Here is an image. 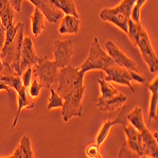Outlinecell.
<instances>
[{
    "label": "cell",
    "instance_id": "5bb4252c",
    "mask_svg": "<svg viewBox=\"0 0 158 158\" xmlns=\"http://www.w3.org/2000/svg\"><path fill=\"white\" fill-rule=\"evenodd\" d=\"M28 1L44 13L45 17L50 23H58L64 16V12L60 9L53 6L48 0H28Z\"/></svg>",
    "mask_w": 158,
    "mask_h": 158
},
{
    "label": "cell",
    "instance_id": "1f68e13d",
    "mask_svg": "<svg viewBox=\"0 0 158 158\" xmlns=\"http://www.w3.org/2000/svg\"><path fill=\"white\" fill-rule=\"evenodd\" d=\"M10 6L13 8V10L19 12L21 10V7H22V3L23 0H9Z\"/></svg>",
    "mask_w": 158,
    "mask_h": 158
},
{
    "label": "cell",
    "instance_id": "9c48e42d",
    "mask_svg": "<svg viewBox=\"0 0 158 158\" xmlns=\"http://www.w3.org/2000/svg\"><path fill=\"white\" fill-rule=\"evenodd\" d=\"M74 55V44L72 40H56L54 42V62L59 69L70 64Z\"/></svg>",
    "mask_w": 158,
    "mask_h": 158
},
{
    "label": "cell",
    "instance_id": "d4e9b609",
    "mask_svg": "<svg viewBox=\"0 0 158 158\" xmlns=\"http://www.w3.org/2000/svg\"><path fill=\"white\" fill-rule=\"evenodd\" d=\"M58 1L60 3V10L64 13L79 17V13L73 0H58Z\"/></svg>",
    "mask_w": 158,
    "mask_h": 158
},
{
    "label": "cell",
    "instance_id": "7402d4cb",
    "mask_svg": "<svg viewBox=\"0 0 158 158\" xmlns=\"http://www.w3.org/2000/svg\"><path fill=\"white\" fill-rule=\"evenodd\" d=\"M98 83L100 86V96L98 98V102H102V100L109 99L119 93L118 89H116L114 86L105 80H98Z\"/></svg>",
    "mask_w": 158,
    "mask_h": 158
},
{
    "label": "cell",
    "instance_id": "8992f818",
    "mask_svg": "<svg viewBox=\"0 0 158 158\" xmlns=\"http://www.w3.org/2000/svg\"><path fill=\"white\" fill-rule=\"evenodd\" d=\"M32 72L43 88H50L58 83L59 67L48 57L39 59L38 63L32 66Z\"/></svg>",
    "mask_w": 158,
    "mask_h": 158
},
{
    "label": "cell",
    "instance_id": "ffe728a7",
    "mask_svg": "<svg viewBox=\"0 0 158 158\" xmlns=\"http://www.w3.org/2000/svg\"><path fill=\"white\" fill-rule=\"evenodd\" d=\"M126 120L130 122V124L134 126L138 132H141L145 127H147L144 121V117H143V110L138 106H136L127 114Z\"/></svg>",
    "mask_w": 158,
    "mask_h": 158
},
{
    "label": "cell",
    "instance_id": "5b68a950",
    "mask_svg": "<svg viewBox=\"0 0 158 158\" xmlns=\"http://www.w3.org/2000/svg\"><path fill=\"white\" fill-rule=\"evenodd\" d=\"M104 73L105 81L109 82H116L121 85H126L130 88L132 92H135V89L132 86V81H136L140 84H145L147 82L146 77L141 72H135V71L129 70L117 64L112 65L105 69Z\"/></svg>",
    "mask_w": 158,
    "mask_h": 158
},
{
    "label": "cell",
    "instance_id": "8fae6325",
    "mask_svg": "<svg viewBox=\"0 0 158 158\" xmlns=\"http://www.w3.org/2000/svg\"><path fill=\"white\" fill-rule=\"evenodd\" d=\"M39 59L40 57L37 56L33 48L32 39L31 37H24L20 56V74H22V72L26 68L35 65L38 63Z\"/></svg>",
    "mask_w": 158,
    "mask_h": 158
},
{
    "label": "cell",
    "instance_id": "ac0fdd59",
    "mask_svg": "<svg viewBox=\"0 0 158 158\" xmlns=\"http://www.w3.org/2000/svg\"><path fill=\"white\" fill-rule=\"evenodd\" d=\"M8 157H11V158H33L34 157V153L32 151V147H31V138L27 135H24L21 140L18 147L15 149L14 152Z\"/></svg>",
    "mask_w": 158,
    "mask_h": 158
},
{
    "label": "cell",
    "instance_id": "83f0119b",
    "mask_svg": "<svg viewBox=\"0 0 158 158\" xmlns=\"http://www.w3.org/2000/svg\"><path fill=\"white\" fill-rule=\"evenodd\" d=\"M14 10H13V8L10 6V5H9L8 6V8L0 14V20H1V22H2V24H3V26L5 27V28H6V27H8L10 24H11V23H13V19H14Z\"/></svg>",
    "mask_w": 158,
    "mask_h": 158
},
{
    "label": "cell",
    "instance_id": "44dd1931",
    "mask_svg": "<svg viewBox=\"0 0 158 158\" xmlns=\"http://www.w3.org/2000/svg\"><path fill=\"white\" fill-rule=\"evenodd\" d=\"M45 15L38 8L35 7L31 16V31L35 37H38L45 31Z\"/></svg>",
    "mask_w": 158,
    "mask_h": 158
},
{
    "label": "cell",
    "instance_id": "d6a6232c",
    "mask_svg": "<svg viewBox=\"0 0 158 158\" xmlns=\"http://www.w3.org/2000/svg\"><path fill=\"white\" fill-rule=\"evenodd\" d=\"M0 91H6L8 93L9 97L11 98V88L1 80H0Z\"/></svg>",
    "mask_w": 158,
    "mask_h": 158
},
{
    "label": "cell",
    "instance_id": "f1b7e54d",
    "mask_svg": "<svg viewBox=\"0 0 158 158\" xmlns=\"http://www.w3.org/2000/svg\"><path fill=\"white\" fill-rule=\"evenodd\" d=\"M99 146L97 143H92L85 149V155L88 158H102L103 156L100 153Z\"/></svg>",
    "mask_w": 158,
    "mask_h": 158
},
{
    "label": "cell",
    "instance_id": "30bf717a",
    "mask_svg": "<svg viewBox=\"0 0 158 158\" xmlns=\"http://www.w3.org/2000/svg\"><path fill=\"white\" fill-rule=\"evenodd\" d=\"M105 48L109 56L114 60L117 65L132 71H135V72H141L137 64L134 60H132L130 57H128L114 42L107 41L105 44Z\"/></svg>",
    "mask_w": 158,
    "mask_h": 158
},
{
    "label": "cell",
    "instance_id": "9a60e30c",
    "mask_svg": "<svg viewBox=\"0 0 158 158\" xmlns=\"http://www.w3.org/2000/svg\"><path fill=\"white\" fill-rule=\"evenodd\" d=\"M128 100V97L119 92L118 95L114 97L102 100V102H97V107L103 113H111L114 112L118 109H120Z\"/></svg>",
    "mask_w": 158,
    "mask_h": 158
},
{
    "label": "cell",
    "instance_id": "2e32d148",
    "mask_svg": "<svg viewBox=\"0 0 158 158\" xmlns=\"http://www.w3.org/2000/svg\"><path fill=\"white\" fill-rule=\"evenodd\" d=\"M81 20L79 17L65 14L61 18L59 27L60 34H78L80 31Z\"/></svg>",
    "mask_w": 158,
    "mask_h": 158
},
{
    "label": "cell",
    "instance_id": "cb8c5ba5",
    "mask_svg": "<svg viewBox=\"0 0 158 158\" xmlns=\"http://www.w3.org/2000/svg\"><path fill=\"white\" fill-rule=\"evenodd\" d=\"M49 89H50V97H49L48 103V109L52 110L55 108H62L64 104L63 97L57 93V91L53 87H50Z\"/></svg>",
    "mask_w": 158,
    "mask_h": 158
},
{
    "label": "cell",
    "instance_id": "3957f363",
    "mask_svg": "<svg viewBox=\"0 0 158 158\" xmlns=\"http://www.w3.org/2000/svg\"><path fill=\"white\" fill-rule=\"evenodd\" d=\"M135 0H122L121 3L113 9H103L99 17L104 22H110L127 33L128 20L131 17V11Z\"/></svg>",
    "mask_w": 158,
    "mask_h": 158
},
{
    "label": "cell",
    "instance_id": "6da1fadb",
    "mask_svg": "<svg viewBox=\"0 0 158 158\" xmlns=\"http://www.w3.org/2000/svg\"><path fill=\"white\" fill-rule=\"evenodd\" d=\"M114 64H116V63L109 56V54L102 49L99 44L98 38L95 37L91 44L87 59L83 62L81 65L79 66V68L82 73L86 74V72L91 70L104 71L108 67Z\"/></svg>",
    "mask_w": 158,
    "mask_h": 158
},
{
    "label": "cell",
    "instance_id": "484cf974",
    "mask_svg": "<svg viewBox=\"0 0 158 158\" xmlns=\"http://www.w3.org/2000/svg\"><path fill=\"white\" fill-rule=\"evenodd\" d=\"M148 0H135L131 11V19L135 22L141 23V10Z\"/></svg>",
    "mask_w": 158,
    "mask_h": 158
},
{
    "label": "cell",
    "instance_id": "603a6c76",
    "mask_svg": "<svg viewBox=\"0 0 158 158\" xmlns=\"http://www.w3.org/2000/svg\"><path fill=\"white\" fill-rule=\"evenodd\" d=\"M143 26L141 25V23H137L135 22L134 20H132L131 18L128 20V31H127V34L129 39L131 40V42L133 43V45L136 46L137 41L139 38V35L143 30Z\"/></svg>",
    "mask_w": 158,
    "mask_h": 158
},
{
    "label": "cell",
    "instance_id": "e0dca14e",
    "mask_svg": "<svg viewBox=\"0 0 158 158\" xmlns=\"http://www.w3.org/2000/svg\"><path fill=\"white\" fill-rule=\"evenodd\" d=\"M117 124L126 125V118H114V119H108L102 124V128H100L99 131H98L97 138H96V143L99 147L104 144V142L107 140V138L109 136L111 129Z\"/></svg>",
    "mask_w": 158,
    "mask_h": 158
},
{
    "label": "cell",
    "instance_id": "4fadbf2b",
    "mask_svg": "<svg viewBox=\"0 0 158 158\" xmlns=\"http://www.w3.org/2000/svg\"><path fill=\"white\" fill-rule=\"evenodd\" d=\"M123 131H124L126 138H127L126 148L131 152H133L136 157H143L140 133L131 124L124 125Z\"/></svg>",
    "mask_w": 158,
    "mask_h": 158
},
{
    "label": "cell",
    "instance_id": "ba28073f",
    "mask_svg": "<svg viewBox=\"0 0 158 158\" xmlns=\"http://www.w3.org/2000/svg\"><path fill=\"white\" fill-rule=\"evenodd\" d=\"M135 47L139 48L142 59L144 60V62L148 65L149 70L152 73H156L158 70V58L156 52L152 45L151 39L144 28L142 30L139 35L137 44Z\"/></svg>",
    "mask_w": 158,
    "mask_h": 158
},
{
    "label": "cell",
    "instance_id": "4dcf8cb0",
    "mask_svg": "<svg viewBox=\"0 0 158 158\" xmlns=\"http://www.w3.org/2000/svg\"><path fill=\"white\" fill-rule=\"evenodd\" d=\"M5 36H6V28L3 26L1 20H0V49L2 48L4 42H5Z\"/></svg>",
    "mask_w": 158,
    "mask_h": 158
},
{
    "label": "cell",
    "instance_id": "d6986e66",
    "mask_svg": "<svg viewBox=\"0 0 158 158\" xmlns=\"http://www.w3.org/2000/svg\"><path fill=\"white\" fill-rule=\"evenodd\" d=\"M151 92V102L149 109V121L157 119V105H158V77L153 79L152 83L149 85Z\"/></svg>",
    "mask_w": 158,
    "mask_h": 158
},
{
    "label": "cell",
    "instance_id": "f546056e",
    "mask_svg": "<svg viewBox=\"0 0 158 158\" xmlns=\"http://www.w3.org/2000/svg\"><path fill=\"white\" fill-rule=\"evenodd\" d=\"M20 78H21V81H22V83L23 85L25 86L26 88L28 87V85L31 84V81H32V78H33V72H32V66H30L26 68L22 74L20 75Z\"/></svg>",
    "mask_w": 158,
    "mask_h": 158
},
{
    "label": "cell",
    "instance_id": "7c38bea8",
    "mask_svg": "<svg viewBox=\"0 0 158 158\" xmlns=\"http://www.w3.org/2000/svg\"><path fill=\"white\" fill-rule=\"evenodd\" d=\"M140 133L141 139V148H142V155L143 157H157L158 156V145L157 141L147 127H145Z\"/></svg>",
    "mask_w": 158,
    "mask_h": 158
},
{
    "label": "cell",
    "instance_id": "277c9868",
    "mask_svg": "<svg viewBox=\"0 0 158 158\" xmlns=\"http://www.w3.org/2000/svg\"><path fill=\"white\" fill-rule=\"evenodd\" d=\"M85 92L84 84L76 86L63 97L62 117L64 122H68L73 118H80L83 114V97Z\"/></svg>",
    "mask_w": 158,
    "mask_h": 158
},
{
    "label": "cell",
    "instance_id": "52a82bcc",
    "mask_svg": "<svg viewBox=\"0 0 158 158\" xmlns=\"http://www.w3.org/2000/svg\"><path fill=\"white\" fill-rule=\"evenodd\" d=\"M85 74L80 70L79 66L74 67L68 64L65 67L60 68L57 83V93L64 97L76 86L84 84Z\"/></svg>",
    "mask_w": 158,
    "mask_h": 158
},
{
    "label": "cell",
    "instance_id": "7a4b0ae2",
    "mask_svg": "<svg viewBox=\"0 0 158 158\" xmlns=\"http://www.w3.org/2000/svg\"><path fill=\"white\" fill-rule=\"evenodd\" d=\"M0 80L3 81L11 89H13L17 93V113L12 123V129H14L19 120L22 109H32L35 105V102L28 95L27 88L22 83L20 76L16 74H0Z\"/></svg>",
    "mask_w": 158,
    "mask_h": 158
},
{
    "label": "cell",
    "instance_id": "e575fe53",
    "mask_svg": "<svg viewBox=\"0 0 158 158\" xmlns=\"http://www.w3.org/2000/svg\"><path fill=\"white\" fill-rule=\"evenodd\" d=\"M3 69H4V64H3V62L1 60V57H0V73L2 72Z\"/></svg>",
    "mask_w": 158,
    "mask_h": 158
},
{
    "label": "cell",
    "instance_id": "4316f807",
    "mask_svg": "<svg viewBox=\"0 0 158 158\" xmlns=\"http://www.w3.org/2000/svg\"><path fill=\"white\" fill-rule=\"evenodd\" d=\"M42 88L43 87H42V85L40 84L39 81L33 76L31 84L28 85V87L27 88V91L28 95H30V97H31L33 99H35L40 96Z\"/></svg>",
    "mask_w": 158,
    "mask_h": 158
},
{
    "label": "cell",
    "instance_id": "836d02e7",
    "mask_svg": "<svg viewBox=\"0 0 158 158\" xmlns=\"http://www.w3.org/2000/svg\"><path fill=\"white\" fill-rule=\"evenodd\" d=\"M9 5H10L9 0H0V14L8 8Z\"/></svg>",
    "mask_w": 158,
    "mask_h": 158
}]
</instances>
